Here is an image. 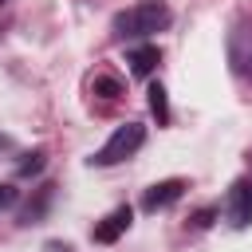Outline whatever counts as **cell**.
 <instances>
[{
	"mask_svg": "<svg viewBox=\"0 0 252 252\" xmlns=\"http://www.w3.org/2000/svg\"><path fill=\"white\" fill-rule=\"evenodd\" d=\"M169 20H173V12L161 0H142V4H130L126 12H118L110 20V32L118 39H146V35L169 28Z\"/></svg>",
	"mask_w": 252,
	"mask_h": 252,
	"instance_id": "1",
	"label": "cell"
},
{
	"mask_svg": "<svg viewBox=\"0 0 252 252\" xmlns=\"http://www.w3.org/2000/svg\"><path fill=\"white\" fill-rule=\"evenodd\" d=\"M142 142H146V126H142V122H122V126L106 138V146L91 158V165H118V161L134 158V154L142 150Z\"/></svg>",
	"mask_w": 252,
	"mask_h": 252,
	"instance_id": "2",
	"label": "cell"
},
{
	"mask_svg": "<svg viewBox=\"0 0 252 252\" xmlns=\"http://www.w3.org/2000/svg\"><path fill=\"white\" fill-rule=\"evenodd\" d=\"M228 67L240 79H252V24L240 20L228 32Z\"/></svg>",
	"mask_w": 252,
	"mask_h": 252,
	"instance_id": "3",
	"label": "cell"
},
{
	"mask_svg": "<svg viewBox=\"0 0 252 252\" xmlns=\"http://www.w3.org/2000/svg\"><path fill=\"white\" fill-rule=\"evenodd\" d=\"M224 220H228L232 228H248V224H252V181H248V177H236V181L228 185Z\"/></svg>",
	"mask_w": 252,
	"mask_h": 252,
	"instance_id": "4",
	"label": "cell"
},
{
	"mask_svg": "<svg viewBox=\"0 0 252 252\" xmlns=\"http://www.w3.org/2000/svg\"><path fill=\"white\" fill-rule=\"evenodd\" d=\"M130 220H134V209H130V205H118V209H110V213L91 228V236H94L98 244H114V240L130 228Z\"/></svg>",
	"mask_w": 252,
	"mask_h": 252,
	"instance_id": "5",
	"label": "cell"
},
{
	"mask_svg": "<svg viewBox=\"0 0 252 252\" xmlns=\"http://www.w3.org/2000/svg\"><path fill=\"white\" fill-rule=\"evenodd\" d=\"M181 193H185V181H181V177H169V181H158V185H150V189H146V197H142V209H146V213H158V209H169L173 201H181Z\"/></svg>",
	"mask_w": 252,
	"mask_h": 252,
	"instance_id": "6",
	"label": "cell"
},
{
	"mask_svg": "<svg viewBox=\"0 0 252 252\" xmlns=\"http://www.w3.org/2000/svg\"><path fill=\"white\" fill-rule=\"evenodd\" d=\"M51 197H55V185L43 181V185L35 189V197H28V205L20 209V224H39V220L47 217V209H51Z\"/></svg>",
	"mask_w": 252,
	"mask_h": 252,
	"instance_id": "7",
	"label": "cell"
},
{
	"mask_svg": "<svg viewBox=\"0 0 252 252\" xmlns=\"http://www.w3.org/2000/svg\"><path fill=\"white\" fill-rule=\"evenodd\" d=\"M126 63H130V75L146 79V75L161 63V51H158L154 43H142V47H130V51H126Z\"/></svg>",
	"mask_w": 252,
	"mask_h": 252,
	"instance_id": "8",
	"label": "cell"
},
{
	"mask_svg": "<svg viewBox=\"0 0 252 252\" xmlns=\"http://www.w3.org/2000/svg\"><path fill=\"white\" fill-rule=\"evenodd\" d=\"M150 110H154V118H158V126H165L169 122V98H165V87L161 83H150Z\"/></svg>",
	"mask_w": 252,
	"mask_h": 252,
	"instance_id": "9",
	"label": "cell"
},
{
	"mask_svg": "<svg viewBox=\"0 0 252 252\" xmlns=\"http://www.w3.org/2000/svg\"><path fill=\"white\" fill-rule=\"evenodd\" d=\"M43 165H47V154L43 150H32V154H24V161L16 165V173L20 177H35V173H43Z\"/></svg>",
	"mask_w": 252,
	"mask_h": 252,
	"instance_id": "10",
	"label": "cell"
},
{
	"mask_svg": "<svg viewBox=\"0 0 252 252\" xmlns=\"http://www.w3.org/2000/svg\"><path fill=\"white\" fill-rule=\"evenodd\" d=\"M91 91H94V94H102V98H118V94H122V83H118L114 75H94Z\"/></svg>",
	"mask_w": 252,
	"mask_h": 252,
	"instance_id": "11",
	"label": "cell"
},
{
	"mask_svg": "<svg viewBox=\"0 0 252 252\" xmlns=\"http://www.w3.org/2000/svg\"><path fill=\"white\" fill-rule=\"evenodd\" d=\"M16 197H20V193H16L12 185H0V213H4V209H12V205H16Z\"/></svg>",
	"mask_w": 252,
	"mask_h": 252,
	"instance_id": "12",
	"label": "cell"
},
{
	"mask_svg": "<svg viewBox=\"0 0 252 252\" xmlns=\"http://www.w3.org/2000/svg\"><path fill=\"white\" fill-rule=\"evenodd\" d=\"M213 217H217V209H201V213L193 217V228H209V224H213Z\"/></svg>",
	"mask_w": 252,
	"mask_h": 252,
	"instance_id": "13",
	"label": "cell"
},
{
	"mask_svg": "<svg viewBox=\"0 0 252 252\" xmlns=\"http://www.w3.org/2000/svg\"><path fill=\"white\" fill-rule=\"evenodd\" d=\"M47 252H71V248H67V244H59V240H51V244H47Z\"/></svg>",
	"mask_w": 252,
	"mask_h": 252,
	"instance_id": "14",
	"label": "cell"
},
{
	"mask_svg": "<svg viewBox=\"0 0 252 252\" xmlns=\"http://www.w3.org/2000/svg\"><path fill=\"white\" fill-rule=\"evenodd\" d=\"M8 146H12V142H8V138H0V150H8Z\"/></svg>",
	"mask_w": 252,
	"mask_h": 252,
	"instance_id": "15",
	"label": "cell"
}]
</instances>
